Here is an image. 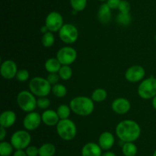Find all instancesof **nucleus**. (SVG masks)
Masks as SVG:
<instances>
[{"label":"nucleus","instance_id":"41","mask_svg":"<svg viewBox=\"0 0 156 156\" xmlns=\"http://www.w3.org/2000/svg\"><path fill=\"white\" fill-rule=\"evenodd\" d=\"M152 156H156V149H155V151H154V153H153V154H152Z\"/></svg>","mask_w":156,"mask_h":156},{"label":"nucleus","instance_id":"12","mask_svg":"<svg viewBox=\"0 0 156 156\" xmlns=\"http://www.w3.org/2000/svg\"><path fill=\"white\" fill-rule=\"evenodd\" d=\"M42 122L41 115L37 112H30L24 116L23 119V125L24 128L28 131H34L37 129Z\"/></svg>","mask_w":156,"mask_h":156},{"label":"nucleus","instance_id":"25","mask_svg":"<svg viewBox=\"0 0 156 156\" xmlns=\"http://www.w3.org/2000/svg\"><path fill=\"white\" fill-rule=\"evenodd\" d=\"M58 74L62 80H69L73 76V69L69 65H62L58 72Z\"/></svg>","mask_w":156,"mask_h":156},{"label":"nucleus","instance_id":"28","mask_svg":"<svg viewBox=\"0 0 156 156\" xmlns=\"http://www.w3.org/2000/svg\"><path fill=\"white\" fill-rule=\"evenodd\" d=\"M41 42L45 47H52L55 43V37L53 32H47L45 34H43Z\"/></svg>","mask_w":156,"mask_h":156},{"label":"nucleus","instance_id":"26","mask_svg":"<svg viewBox=\"0 0 156 156\" xmlns=\"http://www.w3.org/2000/svg\"><path fill=\"white\" fill-rule=\"evenodd\" d=\"M14 147L11 142L2 141L0 142V155L10 156L13 152Z\"/></svg>","mask_w":156,"mask_h":156},{"label":"nucleus","instance_id":"39","mask_svg":"<svg viewBox=\"0 0 156 156\" xmlns=\"http://www.w3.org/2000/svg\"><path fill=\"white\" fill-rule=\"evenodd\" d=\"M101 156H117V154L109 150V151H106L105 152H104Z\"/></svg>","mask_w":156,"mask_h":156},{"label":"nucleus","instance_id":"27","mask_svg":"<svg viewBox=\"0 0 156 156\" xmlns=\"http://www.w3.org/2000/svg\"><path fill=\"white\" fill-rule=\"evenodd\" d=\"M71 111L72 110L69 106H67L66 104H61L58 106L57 110H56V113H57L60 119H69Z\"/></svg>","mask_w":156,"mask_h":156},{"label":"nucleus","instance_id":"13","mask_svg":"<svg viewBox=\"0 0 156 156\" xmlns=\"http://www.w3.org/2000/svg\"><path fill=\"white\" fill-rule=\"evenodd\" d=\"M18 73V67L15 61L12 60H5L3 61L0 67V73L5 80H12L16 76Z\"/></svg>","mask_w":156,"mask_h":156},{"label":"nucleus","instance_id":"18","mask_svg":"<svg viewBox=\"0 0 156 156\" xmlns=\"http://www.w3.org/2000/svg\"><path fill=\"white\" fill-rule=\"evenodd\" d=\"M16 114L12 110H5L0 115V125L4 128H10L16 122Z\"/></svg>","mask_w":156,"mask_h":156},{"label":"nucleus","instance_id":"3","mask_svg":"<svg viewBox=\"0 0 156 156\" xmlns=\"http://www.w3.org/2000/svg\"><path fill=\"white\" fill-rule=\"evenodd\" d=\"M29 90L37 97L47 96L51 92L52 85L47 78L35 76L30 79L28 84Z\"/></svg>","mask_w":156,"mask_h":156},{"label":"nucleus","instance_id":"22","mask_svg":"<svg viewBox=\"0 0 156 156\" xmlns=\"http://www.w3.org/2000/svg\"><path fill=\"white\" fill-rule=\"evenodd\" d=\"M138 151L134 142H123L122 145V152L124 156H136Z\"/></svg>","mask_w":156,"mask_h":156},{"label":"nucleus","instance_id":"1","mask_svg":"<svg viewBox=\"0 0 156 156\" xmlns=\"http://www.w3.org/2000/svg\"><path fill=\"white\" fill-rule=\"evenodd\" d=\"M116 135L123 142H134L141 135V127L136 121L125 119L117 124Z\"/></svg>","mask_w":156,"mask_h":156},{"label":"nucleus","instance_id":"8","mask_svg":"<svg viewBox=\"0 0 156 156\" xmlns=\"http://www.w3.org/2000/svg\"><path fill=\"white\" fill-rule=\"evenodd\" d=\"M59 37L65 44H73L79 38V31L74 24H64L59 31Z\"/></svg>","mask_w":156,"mask_h":156},{"label":"nucleus","instance_id":"5","mask_svg":"<svg viewBox=\"0 0 156 156\" xmlns=\"http://www.w3.org/2000/svg\"><path fill=\"white\" fill-rule=\"evenodd\" d=\"M37 99L36 96L30 90H21L17 96V103L22 111L30 113L37 107Z\"/></svg>","mask_w":156,"mask_h":156},{"label":"nucleus","instance_id":"4","mask_svg":"<svg viewBox=\"0 0 156 156\" xmlns=\"http://www.w3.org/2000/svg\"><path fill=\"white\" fill-rule=\"evenodd\" d=\"M56 126L57 134L62 140L71 141L77 134V127L71 119H60Z\"/></svg>","mask_w":156,"mask_h":156},{"label":"nucleus","instance_id":"32","mask_svg":"<svg viewBox=\"0 0 156 156\" xmlns=\"http://www.w3.org/2000/svg\"><path fill=\"white\" fill-rule=\"evenodd\" d=\"M16 79L20 82H25L30 77V73L28 70L26 69H21L18 70V73L16 74Z\"/></svg>","mask_w":156,"mask_h":156},{"label":"nucleus","instance_id":"40","mask_svg":"<svg viewBox=\"0 0 156 156\" xmlns=\"http://www.w3.org/2000/svg\"><path fill=\"white\" fill-rule=\"evenodd\" d=\"M152 106H153V108L155 109V110H156V96H155V97L152 98Z\"/></svg>","mask_w":156,"mask_h":156},{"label":"nucleus","instance_id":"24","mask_svg":"<svg viewBox=\"0 0 156 156\" xmlns=\"http://www.w3.org/2000/svg\"><path fill=\"white\" fill-rule=\"evenodd\" d=\"M51 92L57 98H63L67 94V88L63 84L58 83V84L52 86Z\"/></svg>","mask_w":156,"mask_h":156},{"label":"nucleus","instance_id":"31","mask_svg":"<svg viewBox=\"0 0 156 156\" xmlns=\"http://www.w3.org/2000/svg\"><path fill=\"white\" fill-rule=\"evenodd\" d=\"M37 106L41 110H47L50 106V100L47 96L38 97L37 99Z\"/></svg>","mask_w":156,"mask_h":156},{"label":"nucleus","instance_id":"10","mask_svg":"<svg viewBox=\"0 0 156 156\" xmlns=\"http://www.w3.org/2000/svg\"><path fill=\"white\" fill-rule=\"evenodd\" d=\"M63 24V18L59 12H51L46 17L45 25L48 28L49 32H59Z\"/></svg>","mask_w":156,"mask_h":156},{"label":"nucleus","instance_id":"29","mask_svg":"<svg viewBox=\"0 0 156 156\" xmlns=\"http://www.w3.org/2000/svg\"><path fill=\"white\" fill-rule=\"evenodd\" d=\"M70 5L75 12H82L86 8L87 0H70Z\"/></svg>","mask_w":156,"mask_h":156},{"label":"nucleus","instance_id":"19","mask_svg":"<svg viewBox=\"0 0 156 156\" xmlns=\"http://www.w3.org/2000/svg\"><path fill=\"white\" fill-rule=\"evenodd\" d=\"M111 17H112V14H111V9H110L109 6L107 5V3L102 4L98 11V18L99 21L103 24H108L111 21Z\"/></svg>","mask_w":156,"mask_h":156},{"label":"nucleus","instance_id":"34","mask_svg":"<svg viewBox=\"0 0 156 156\" xmlns=\"http://www.w3.org/2000/svg\"><path fill=\"white\" fill-rule=\"evenodd\" d=\"M47 80L49 81V83L53 86L59 83V79H60V77H59L58 73H50L47 75Z\"/></svg>","mask_w":156,"mask_h":156},{"label":"nucleus","instance_id":"9","mask_svg":"<svg viewBox=\"0 0 156 156\" xmlns=\"http://www.w3.org/2000/svg\"><path fill=\"white\" fill-rule=\"evenodd\" d=\"M56 58L62 65H71L77 58V52L73 47L65 46L58 50L56 53Z\"/></svg>","mask_w":156,"mask_h":156},{"label":"nucleus","instance_id":"20","mask_svg":"<svg viewBox=\"0 0 156 156\" xmlns=\"http://www.w3.org/2000/svg\"><path fill=\"white\" fill-rule=\"evenodd\" d=\"M61 67H62V64L56 58H49L44 64V67L49 73H58Z\"/></svg>","mask_w":156,"mask_h":156},{"label":"nucleus","instance_id":"7","mask_svg":"<svg viewBox=\"0 0 156 156\" xmlns=\"http://www.w3.org/2000/svg\"><path fill=\"white\" fill-rule=\"evenodd\" d=\"M31 142V136L26 130H18L11 136L10 142L14 148L17 149H26L30 145Z\"/></svg>","mask_w":156,"mask_h":156},{"label":"nucleus","instance_id":"30","mask_svg":"<svg viewBox=\"0 0 156 156\" xmlns=\"http://www.w3.org/2000/svg\"><path fill=\"white\" fill-rule=\"evenodd\" d=\"M131 20H132V18H131V15L129 13H122V12H120L117 18V22L120 24H121V25L124 26L128 25L131 22Z\"/></svg>","mask_w":156,"mask_h":156},{"label":"nucleus","instance_id":"17","mask_svg":"<svg viewBox=\"0 0 156 156\" xmlns=\"http://www.w3.org/2000/svg\"><path fill=\"white\" fill-rule=\"evenodd\" d=\"M102 149L95 142H88L82 148V156H101Z\"/></svg>","mask_w":156,"mask_h":156},{"label":"nucleus","instance_id":"6","mask_svg":"<svg viewBox=\"0 0 156 156\" xmlns=\"http://www.w3.org/2000/svg\"><path fill=\"white\" fill-rule=\"evenodd\" d=\"M138 95L143 99H150L156 96V78L150 76L142 80L137 89Z\"/></svg>","mask_w":156,"mask_h":156},{"label":"nucleus","instance_id":"21","mask_svg":"<svg viewBox=\"0 0 156 156\" xmlns=\"http://www.w3.org/2000/svg\"><path fill=\"white\" fill-rule=\"evenodd\" d=\"M56 150V146L53 143H44L40 146L39 156H54Z\"/></svg>","mask_w":156,"mask_h":156},{"label":"nucleus","instance_id":"2","mask_svg":"<svg viewBox=\"0 0 156 156\" xmlns=\"http://www.w3.org/2000/svg\"><path fill=\"white\" fill-rule=\"evenodd\" d=\"M71 110L80 116H88L93 113L94 103L91 97L85 96H76L69 102Z\"/></svg>","mask_w":156,"mask_h":156},{"label":"nucleus","instance_id":"37","mask_svg":"<svg viewBox=\"0 0 156 156\" xmlns=\"http://www.w3.org/2000/svg\"><path fill=\"white\" fill-rule=\"evenodd\" d=\"M13 156H27L24 149H17L14 151Z\"/></svg>","mask_w":156,"mask_h":156},{"label":"nucleus","instance_id":"42","mask_svg":"<svg viewBox=\"0 0 156 156\" xmlns=\"http://www.w3.org/2000/svg\"><path fill=\"white\" fill-rule=\"evenodd\" d=\"M99 1H101V2H105V1H108V0H99Z\"/></svg>","mask_w":156,"mask_h":156},{"label":"nucleus","instance_id":"23","mask_svg":"<svg viewBox=\"0 0 156 156\" xmlns=\"http://www.w3.org/2000/svg\"><path fill=\"white\" fill-rule=\"evenodd\" d=\"M108 97V93L106 90L103 88H97L92 92L91 98L94 102H101L105 101Z\"/></svg>","mask_w":156,"mask_h":156},{"label":"nucleus","instance_id":"14","mask_svg":"<svg viewBox=\"0 0 156 156\" xmlns=\"http://www.w3.org/2000/svg\"><path fill=\"white\" fill-rule=\"evenodd\" d=\"M111 108L115 113L118 115H123L127 113L131 108L130 102L127 99L119 97L114 99L111 103Z\"/></svg>","mask_w":156,"mask_h":156},{"label":"nucleus","instance_id":"38","mask_svg":"<svg viewBox=\"0 0 156 156\" xmlns=\"http://www.w3.org/2000/svg\"><path fill=\"white\" fill-rule=\"evenodd\" d=\"M6 136V128L4 127L1 126L0 127V140L4 141L5 138Z\"/></svg>","mask_w":156,"mask_h":156},{"label":"nucleus","instance_id":"11","mask_svg":"<svg viewBox=\"0 0 156 156\" xmlns=\"http://www.w3.org/2000/svg\"><path fill=\"white\" fill-rule=\"evenodd\" d=\"M146 76V70L140 65H133L125 72V78L130 83H137L143 80Z\"/></svg>","mask_w":156,"mask_h":156},{"label":"nucleus","instance_id":"43","mask_svg":"<svg viewBox=\"0 0 156 156\" xmlns=\"http://www.w3.org/2000/svg\"><path fill=\"white\" fill-rule=\"evenodd\" d=\"M155 39H156V36H155Z\"/></svg>","mask_w":156,"mask_h":156},{"label":"nucleus","instance_id":"35","mask_svg":"<svg viewBox=\"0 0 156 156\" xmlns=\"http://www.w3.org/2000/svg\"><path fill=\"white\" fill-rule=\"evenodd\" d=\"M27 156H37L39 155V148L34 145H29L25 149Z\"/></svg>","mask_w":156,"mask_h":156},{"label":"nucleus","instance_id":"36","mask_svg":"<svg viewBox=\"0 0 156 156\" xmlns=\"http://www.w3.org/2000/svg\"><path fill=\"white\" fill-rule=\"evenodd\" d=\"M121 0H108L107 1V5L110 7V9H118L119 6H120Z\"/></svg>","mask_w":156,"mask_h":156},{"label":"nucleus","instance_id":"15","mask_svg":"<svg viewBox=\"0 0 156 156\" xmlns=\"http://www.w3.org/2000/svg\"><path fill=\"white\" fill-rule=\"evenodd\" d=\"M115 143V138L111 132H104L100 135L98 145L104 151H109Z\"/></svg>","mask_w":156,"mask_h":156},{"label":"nucleus","instance_id":"16","mask_svg":"<svg viewBox=\"0 0 156 156\" xmlns=\"http://www.w3.org/2000/svg\"><path fill=\"white\" fill-rule=\"evenodd\" d=\"M42 122L48 126H55L58 124L60 119L56 111L53 110H46L41 114Z\"/></svg>","mask_w":156,"mask_h":156},{"label":"nucleus","instance_id":"33","mask_svg":"<svg viewBox=\"0 0 156 156\" xmlns=\"http://www.w3.org/2000/svg\"><path fill=\"white\" fill-rule=\"evenodd\" d=\"M118 10L122 13H129L130 10V4L126 0H121L120 6H119Z\"/></svg>","mask_w":156,"mask_h":156}]
</instances>
